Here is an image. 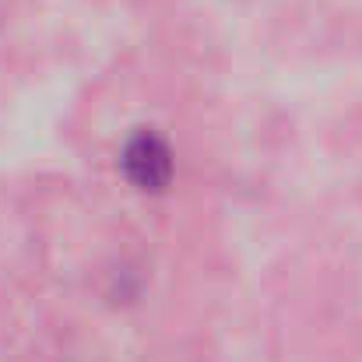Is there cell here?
<instances>
[{
  "instance_id": "1",
  "label": "cell",
  "mask_w": 362,
  "mask_h": 362,
  "mask_svg": "<svg viewBox=\"0 0 362 362\" xmlns=\"http://www.w3.org/2000/svg\"><path fill=\"white\" fill-rule=\"evenodd\" d=\"M123 173L141 190H162L169 183V173H173L169 148L155 134H137L123 151Z\"/></svg>"
}]
</instances>
